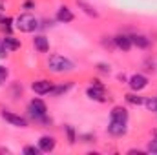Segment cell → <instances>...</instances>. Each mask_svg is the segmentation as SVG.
I'll return each mask as SVG.
<instances>
[{
	"mask_svg": "<svg viewBox=\"0 0 157 155\" xmlns=\"http://www.w3.org/2000/svg\"><path fill=\"white\" fill-rule=\"evenodd\" d=\"M28 113L37 122H48V106L42 99H33L28 106Z\"/></svg>",
	"mask_w": 157,
	"mask_h": 155,
	"instance_id": "4",
	"label": "cell"
},
{
	"mask_svg": "<svg viewBox=\"0 0 157 155\" xmlns=\"http://www.w3.org/2000/svg\"><path fill=\"white\" fill-rule=\"evenodd\" d=\"M0 22H2V28L7 31V33H11V29H13V26L11 24H15V20H11V18H4V17H0Z\"/></svg>",
	"mask_w": 157,
	"mask_h": 155,
	"instance_id": "20",
	"label": "cell"
},
{
	"mask_svg": "<svg viewBox=\"0 0 157 155\" xmlns=\"http://www.w3.org/2000/svg\"><path fill=\"white\" fill-rule=\"evenodd\" d=\"M46 66L51 73H57V75H62V73H71L75 70V64L73 60H70L68 57L64 55H59V53H53L48 57L46 60Z\"/></svg>",
	"mask_w": 157,
	"mask_h": 155,
	"instance_id": "2",
	"label": "cell"
},
{
	"mask_svg": "<svg viewBox=\"0 0 157 155\" xmlns=\"http://www.w3.org/2000/svg\"><path fill=\"white\" fill-rule=\"evenodd\" d=\"M22 153H26V155H39V153H42V152H40L39 146L28 144V146H24V148H22Z\"/></svg>",
	"mask_w": 157,
	"mask_h": 155,
	"instance_id": "18",
	"label": "cell"
},
{
	"mask_svg": "<svg viewBox=\"0 0 157 155\" xmlns=\"http://www.w3.org/2000/svg\"><path fill=\"white\" fill-rule=\"evenodd\" d=\"M148 77L146 75H143V73H133L132 77L128 78V86H130V89L132 91H143L144 88H148Z\"/></svg>",
	"mask_w": 157,
	"mask_h": 155,
	"instance_id": "7",
	"label": "cell"
},
{
	"mask_svg": "<svg viewBox=\"0 0 157 155\" xmlns=\"http://www.w3.org/2000/svg\"><path fill=\"white\" fill-rule=\"evenodd\" d=\"M71 88H73V82H66V84H55L49 95H53V97H60V95L68 93Z\"/></svg>",
	"mask_w": 157,
	"mask_h": 155,
	"instance_id": "15",
	"label": "cell"
},
{
	"mask_svg": "<svg viewBox=\"0 0 157 155\" xmlns=\"http://www.w3.org/2000/svg\"><path fill=\"white\" fill-rule=\"evenodd\" d=\"M97 71L99 73H110L112 71V68H110V64H104V62H101V64H97Z\"/></svg>",
	"mask_w": 157,
	"mask_h": 155,
	"instance_id": "24",
	"label": "cell"
},
{
	"mask_svg": "<svg viewBox=\"0 0 157 155\" xmlns=\"http://www.w3.org/2000/svg\"><path fill=\"white\" fill-rule=\"evenodd\" d=\"M37 146L40 148L42 153H49L57 148V139L53 135H42L39 139V142H37Z\"/></svg>",
	"mask_w": 157,
	"mask_h": 155,
	"instance_id": "9",
	"label": "cell"
},
{
	"mask_svg": "<svg viewBox=\"0 0 157 155\" xmlns=\"http://www.w3.org/2000/svg\"><path fill=\"white\" fill-rule=\"evenodd\" d=\"M0 117H2L7 124H11V126H15V128H28V119L22 117V115H17L15 112L2 110V112H0Z\"/></svg>",
	"mask_w": 157,
	"mask_h": 155,
	"instance_id": "6",
	"label": "cell"
},
{
	"mask_svg": "<svg viewBox=\"0 0 157 155\" xmlns=\"http://www.w3.org/2000/svg\"><path fill=\"white\" fill-rule=\"evenodd\" d=\"M86 97L97 102H104L106 100V88L99 82V80H91V86L86 88Z\"/></svg>",
	"mask_w": 157,
	"mask_h": 155,
	"instance_id": "5",
	"label": "cell"
},
{
	"mask_svg": "<svg viewBox=\"0 0 157 155\" xmlns=\"http://www.w3.org/2000/svg\"><path fill=\"white\" fill-rule=\"evenodd\" d=\"M64 131H66V135H68V142L70 144H73L75 142V130H73V126H64Z\"/></svg>",
	"mask_w": 157,
	"mask_h": 155,
	"instance_id": "19",
	"label": "cell"
},
{
	"mask_svg": "<svg viewBox=\"0 0 157 155\" xmlns=\"http://www.w3.org/2000/svg\"><path fill=\"white\" fill-rule=\"evenodd\" d=\"M53 82L48 80V78H39V80H33L31 82V89L37 93V95H49L51 89H53Z\"/></svg>",
	"mask_w": 157,
	"mask_h": 155,
	"instance_id": "8",
	"label": "cell"
},
{
	"mask_svg": "<svg viewBox=\"0 0 157 155\" xmlns=\"http://www.w3.org/2000/svg\"><path fill=\"white\" fill-rule=\"evenodd\" d=\"M77 6H78V9H82L88 17H91V18H97V17H99V11H97L91 4H88L86 0H77Z\"/></svg>",
	"mask_w": 157,
	"mask_h": 155,
	"instance_id": "14",
	"label": "cell"
},
{
	"mask_svg": "<svg viewBox=\"0 0 157 155\" xmlns=\"http://www.w3.org/2000/svg\"><path fill=\"white\" fill-rule=\"evenodd\" d=\"M33 6H35V2H31V0L24 2V9H29V7H33Z\"/></svg>",
	"mask_w": 157,
	"mask_h": 155,
	"instance_id": "25",
	"label": "cell"
},
{
	"mask_svg": "<svg viewBox=\"0 0 157 155\" xmlns=\"http://www.w3.org/2000/svg\"><path fill=\"white\" fill-rule=\"evenodd\" d=\"M9 55V49L6 47V42H4V37H0V59H6Z\"/></svg>",
	"mask_w": 157,
	"mask_h": 155,
	"instance_id": "23",
	"label": "cell"
},
{
	"mask_svg": "<svg viewBox=\"0 0 157 155\" xmlns=\"http://www.w3.org/2000/svg\"><path fill=\"white\" fill-rule=\"evenodd\" d=\"M124 99H126V102H128V104H132V106H143V104H144V97H141L137 91L126 93V95H124Z\"/></svg>",
	"mask_w": 157,
	"mask_h": 155,
	"instance_id": "16",
	"label": "cell"
},
{
	"mask_svg": "<svg viewBox=\"0 0 157 155\" xmlns=\"http://www.w3.org/2000/svg\"><path fill=\"white\" fill-rule=\"evenodd\" d=\"M40 28V20L31 13H22L15 18V29L20 33H35Z\"/></svg>",
	"mask_w": 157,
	"mask_h": 155,
	"instance_id": "3",
	"label": "cell"
},
{
	"mask_svg": "<svg viewBox=\"0 0 157 155\" xmlns=\"http://www.w3.org/2000/svg\"><path fill=\"white\" fill-rule=\"evenodd\" d=\"M128 120L130 113L122 106H113L110 112V120H108V133L112 137H122L128 131Z\"/></svg>",
	"mask_w": 157,
	"mask_h": 155,
	"instance_id": "1",
	"label": "cell"
},
{
	"mask_svg": "<svg viewBox=\"0 0 157 155\" xmlns=\"http://www.w3.org/2000/svg\"><path fill=\"white\" fill-rule=\"evenodd\" d=\"M130 39H132V44H133L135 47H139V49H148L150 44H152L146 35H141V33H137V35H130Z\"/></svg>",
	"mask_w": 157,
	"mask_h": 155,
	"instance_id": "13",
	"label": "cell"
},
{
	"mask_svg": "<svg viewBox=\"0 0 157 155\" xmlns=\"http://www.w3.org/2000/svg\"><path fill=\"white\" fill-rule=\"evenodd\" d=\"M4 42H6V47L9 49V53H11V51H17V49H20V46H22V42H20V40L15 39V37H13V35H9V33L4 37Z\"/></svg>",
	"mask_w": 157,
	"mask_h": 155,
	"instance_id": "17",
	"label": "cell"
},
{
	"mask_svg": "<svg viewBox=\"0 0 157 155\" xmlns=\"http://www.w3.org/2000/svg\"><path fill=\"white\" fill-rule=\"evenodd\" d=\"M33 47L39 53H48L49 51V39L46 35H35L33 37Z\"/></svg>",
	"mask_w": 157,
	"mask_h": 155,
	"instance_id": "12",
	"label": "cell"
},
{
	"mask_svg": "<svg viewBox=\"0 0 157 155\" xmlns=\"http://www.w3.org/2000/svg\"><path fill=\"white\" fill-rule=\"evenodd\" d=\"M7 77H9V70H7L6 66H0V86H4V84H6Z\"/></svg>",
	"mask_w": 157,
	"mask_h": 155,
	"instance_id": "22",
	"label": "cell"
},
{
	"mask_svg": "<svg viewBox=\"0 0 157 155\" xmlns=\"http://www.w3.org/2000/svg\"><path fill=\"white\" fill-rule=\"evenodd\" d=\"M113 44H115V47L117 49H122V51H130L132 49V39H130V35H122V33H119L113 37Z\"/></svg>",
	"mask_w": 157,
	"mask_h": 155,
	"instance_id": "11",
	"label": "cell"
},
{
	"mask_svg": "<svg viewBox=\"0 0 157 155\" xmlns=\"http://www.w3.org/2000/svg\"><path fill=\"white\" fill-rule=\"evenodd\" d=\"M55 18H57V22H60V24H70V22H73L75 15H73V11H71L68 6H60V7L57 9Z\"/></svg>",
	"mask_w": 157,
	"mask_h": 155,
	"instance_id": "10",
	"label": "cell"
},
{
	"mask_svg": "<svg viewBox=\"0 0 157 155\" xmlns=\"http://www.w3.org/2000/svg\"><path fill=\"white\" fill-rule=\"evenodd\" d=\"M144 152H146V153H152V155H157V137L148 142V146H146Z\"/></svg>",
	"mask_w": 157,
	"mask_h": 155,
	"instance_id": "21",
	"label": "cell"
}]
</instances>
